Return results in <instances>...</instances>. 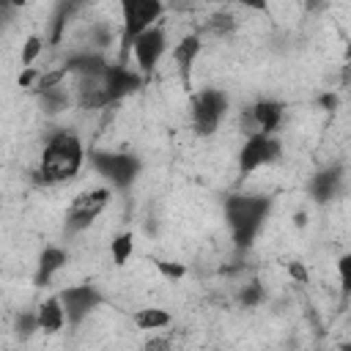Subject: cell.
<instances>
[{
	"label": "cell",
	"mask_w": 351,
	"mask_h": 351,
	"mask_svg": "<svg viewBox=\"0 0 351 351\" xmlns=\"http://www.w3.org/2000/svg\"><path fill=\"white\" fill-rule=\"evenodd\" d=\"M85 156L88 154H85L82 140L69 129H58L47 137L41 156H38V167L33 170V178L36 184H44V186L71 181L80 173Z\"/></svg>",
	"instance_id": "1"
},
{
	"label": "cell",
	"mask_w": 351,
	"mask_h": 351,
	"mask_svg": "<svg viewBox=\"0 0 351 351\" xmlns=\"http://www.w3.org/2000/svg\"><path fill=\"white\" fill-rule=\"evenodd\" d=\"M228 93L219 90V88H203L192 96V104H189V115H192V129L200 134V137H208L219 129L225 112H228Z\"/></svg>",
	"instance_id": "5"
},
{
	"label": "cell",
	"mask_w": 351,
	"mask_h": 351,
	"mask_svg": "<svg viewBox=\"0 0 351 351\" xmlns=\"http://www.w3.org/2000/svg\"><path fill=\"white\" fill-rule=\"evenodd\" d=\"M337 280H340V293L351 296V252L337 258Z\"/></svg>",
	"instance_id": "23"
},
{
	"label": "cell",
	"mask_w": 351,
	"mask_h": 351,
	"mask_svg": "<svg viewBox=\"0 0 351 351\" xmlns=\"http://www.w3.org/2000/svg\"><path fill=\"white\" fill-rule=\"evenodd\" d=\"M318 104H321L324 110H329V112H332V110H337V93H332V90L321 93V96H318Z\"/></svg>",
	"instance_id": "29"
},
{
	"label": "cell",
	"mask_w": 351,
	"mask_h": 351,
	"mask_svg": "<svg viewBox=\"0 0 351 351\" xmlns=\"http://www.w3.org/2000/svg\"><path fill=\"white\" fill-rule=\"evenodd\" d=\"M110 197H112V189L110 186H96V189H88L82 195H77L71 203H69V211H66V233H80L85 228L93 225V219L110 206Z\"/></svg>",
	"instance_id": "6"
},
{
	"label": "cell",
	"mask_w": 351,
	"mask_h": 351,
	"mask_svg": "<svg viewBox=\"0 0 351 351\" xmlns=\"http://www.w3.org/2000/svg\"><path fill=\"white\" fill-rule=\"evenodd\" d=\"M14 329H16L19 337H30L33 332H41V329H38V313H36V310H22V313H16Z\"/></svg>",
	"instance_id": "20"
},
{
	"label": "cell",
	"mask_w": 351,
	"mask_h": 351,
	"mask_svg": "<svg viewBox=\"0 0 351 351\" xmlns=\"http://www.w3.org/2000/svg\"><path fill=\"white\" fill-rule=\"evenodd\" d=\"M88 165L110 184V189H129L140 170H143V162L137 154H126V151H104V148H96V151H88Z\"/></svg>",
	"instance_id": "4"
},
{
	"label": "cell",
	"mask_w": 351,
	"mask_h": 351,
	"mask_svg": "<svg viewBox=\"0 0 351 351\" xmlns=\"http://www.w3.org/2000/svg\"><path fill=\"white\" fill-rule=\"evenodd\" d=\"M132 252H134V233H132V230H123V233L112 236V241H110V255H112V263H115L118 269L126 266V261L132 258Z\"/></svg>",
	"instance_id": "17"
},
{
	"label": "cell",
	"mask_w": 351,
	"mask_h": 351,
	"mask_svg": "<svg viewBox=\"0 0 351 351\" xmlns=\"http://www.w3.org/2000/svg\"><path fill=\"white\" fill-rule=\"evenodd\" d=\"M154 266H156V271H159L165 280H170V282H178V280L186 274V266H184V263H178V261L156 258V261H154Z\"/></svg>",
	"instance_id": "21"
},
{
	"label": "cell",
	"mask_w": 351,
	"mask_h": 351,
	"mask_svg": "<svg viewBox=\"0 0 351 351\" xmlns=\"http://www.w3.org/2000/svg\"><path fill=\"white\" fill-rule=\"evenodd\" d=\"M44 47H47L44 36L30 33V36L25 38V44H22V69H33V63L38 60V55L44 52Z\"/></svg>",
	"instance_id": "19"
},
{
	"label": "cell",
	"mask_w": 351,
	"mask_h": 351,
	"mask_svg": "<svg viewBox=\"0 0 351 351\" xmlns=\"http://www.w3.org/2000/svg\"><path fill=\"white\" fill-rule=\"evenodd\" d=\"M271 214V197L266 195H247L236 192L225 197V222L230 228L233 244L247 250L263 230V222Z\"/></svg>",
	"instance_id": "2"
},
{
	"label": "cell",
	"mask_w": 351,
	"mask_h": 351,
	"mask_svg": "<svg viewBox=\"0 0 351 351\" xmlns=\"http://www.w3.org/2000/svg\"><path fill=\"white\" fill-rule=\"evenodd\" d=\"M211 27L222 33V30H233L236 25H233V16H230V14H217V16L211 19Z\"/></svg>",
	"instance_id": "27"
},
{
	"label": "cell",
	"mask_w": 351,
	"mask_h": 351,
	"mask_svg": "<svg viewBox=\"0 0 351 351\" xmlns=\"http://www.w3.org/2000/svg\"><path fill=\"white\" fill-rule=\"evenodd\" d=\"M143 88V74L140 71H132L126 63H110L107 71H104V93H107V101H121L123 96L134 93Z\"/></svg>",
	"instance_id": "10"
},
{
	"label": "cell",
	"mask_w": 351,
	"mask_h": 351,
	"mask_svg": "<svg viewBox=\"0 0 351 351\" xmlns=\"http://www.w3.org/2000/svg\"><path fill=\"white\" fill-rule=\"evenodd\" d=\"M296 225H299V228L304 225V211H296Z\"/></svg>",
	"instance_id": "30"
},
{
	"label": "cell",
	"mask_w": 351,
	"mask_h": 351,
	"mask_svg": "<svg viewBox=\"0 0 351 351\" xmlns=\"http://www.w3.org/2000/svg\"><path fill=\"white\" fill-rule=\"evenodd\" d=\"M285 269H288V277H291V280H296V282H302V285L310 282V271H307V266H304L302 261H291Z\"/></svg>",
	"instance_id": "25"
},
{
	"label": "cell",
	"mask_w": 351,
	"mask_h": 351,
	"mask_svg": "<svg viewBox=\"0 0 351 351\" xmlns=\"http://www.w3.org/2000/svg\"><path fill=\"white\" fill-rule=\"evenodd\" d=\"M340 351H351V340L348 343H340Z\"/></svg>",
	"instance_id": "31"
},
{
	"label": "cell",
	"mask_w": 351,
	"mask_h": 351,
	"mask_svg": "<svg viewBox=\"0 0 351 351\" xmlns=\"http://www.w3.org/2000/svg\"><path fill=\"white\" fill-rule=\"evenodd\" d=\"M282 154V145L274 134H252L244 140L241 151H239V173L250 176L258 167H266L271 162H277Z\"/></svg>",
	"instance_id": "7"
},
{
	"label": "cell",
	"mask_w": 351,
	"mask_h": 351,
	"mask_svg": "<svg viewBox=\"0 0 351 351\" xmlns=\"http://www.w3.org/2000/svg\"><path fill=\"white\" fill-rule=\"evenodd\" d=\"M252 134H274L285 118V104L277 99H258L250 110H247Z\"/></svg>",
	"instance_id": "11"
},
{
	"label": "cell",
	"mask_w": 351,
	"mask_h": 351,
	"mask_svg": "<svg viewBox=\"0 0 351 351\" xmlns=\"http://www.w3.org/2000/svg\"><path fill=\"white\" fill-rule=\"evenodd\" d=\"M239 302H241V307H258L263 302V285L261 282H247L239 291Z\"/></svg>",
	"instance_id": "22"
},
{
	"label": "cell",
	"mask_w": 351,
	"mask_h": 351,
	"mask_svg": "<svg viewBox=\"0 0 351 351\" xmlns=\"http://www.w3.org/2000/svg\"><path fill=\"white\" fill-rule=\"evenodd\" d=\"M170 348V340L167 337H151L145 346H143V351H167Z\"/></svg>",
	"instance_id": "28"
},
{
	"label": "cell",
	"mask_w": 351,
	"mask_h": 351,
	"mask_svg": "<svg viewBox=\"0 0 351 351\" xmlns=\"http://www.w3.org/2000/svg\"><path fill=\"white\" fill-rule=\"evenodd\" d=\"M38 77H41V71L33 66V69H22V74L16 77V82H19V88H36V82H38Z\"/></svg>",
	"instance_id": "26"
},
{
	"label": "cell",
	"mask_w": 351,
	"mask_h": 351,
	"mask_svg": "<svg viewBox=\"0 0 351 351\" xmlns=\"http://www.w3.org/2000/svg\"><path fill=\"white\" fill-rule=\"evenodd\" d=\"M200 49H203L200 33H186V36L173 47V63L178 66V77H181L184 88H189V82H192V66H195Z\"/></svg>",
	"instance_id": "12"
},
{
	"label": "cell",
	"mask_w": 351,
	"mask_h": 351,
	"mask_svg": "<svg viewBox=\"0 0 351 351\" xmlns=\"http://www.w3.org/2000/svg\"><path fill=\"white\" fill-rule=\"evenodd\" d=\"M66 263H69V252H66L63 247H58V244H47V247L38 252V263H36L33 282H36L38 288L49 285L52 277H55Z\"/></svg>",
	"instance_id": "13"
},
{
	"label": "cell",
	"mask_w": 351,
	"mask_h": 351,
	"mask_svg": "<svg viewBox=\"0 0 351 351\" xmlns=\"http://www.w3.org/2000/svg\"><path fill=\"white\" fill-rule=\"evenodd\" d=\"M313 351H321V348H313Z\"/></svg>",
	"instance_id": "33"
},
{
	"label": "cell",
	"mask_w": 351,
	"mask_h": 351,
	"mask_svg": "<svg viewBox=\"0 0 351 351\" xmlns=\"http://www.w3.org/2000/svg\"><path fill=\"white\" fill-rule=\"evenodd\" d=\"M340 181H343V170L340 167H324L318 170L315 176H310L307 181V192L315 203H329L337 189H340Z\"/></svg>",
	"instance_id": "14"
},
{
	"label": "cell",
	"mask_w": 351,
	"mask_h": 351,
	"mask_svg": "<svg viewBox=\"0 0 351 351\" xmlns=\"http://www.w3.org/2000/svg\"><path fill=\"white\" fill-rule=\"evenodd\" d=\"M36 313H38V329H41L44 335H58V332L69 324L66 310H63V302H60L58 293L47 296V299L36 307Z\"/></svg>",
	"instance_id": "15"
},
{
	"label": "cell",
	"mask_w": 351,
	"mask_h": 351,
	"mask_svg": "<svg viewBox=\"0 0 351 351\" xmlns=\"http://www.w3.org/2000/svg\"><path fill=\"white\" fill-rule=\"evenodd\" d=\"M165 49H167V36H165V30L159 25L151 27V30H145L132 44V52H134V60H137V69H140L143 77H151L154 74V69L159 66Z\"/></svg>",
	"instance_id": "9"
},
{
	"label": "cell",
	"mask_w": 351,
	"mask_h": 351,
	"mask_svg": "<svg viewBox=\"0 0 351 351\" xmlns=\"http://www.w3.org/2000/svg\"><path fill=\"white\" fill-rule=\"evenodd\" d=\"M132 324L143 332H159L173 324V315L165 307H140L132 313Z\"/></svg>",
	"instance_id": "16"
},
{
	"label": "cell",
	"mask_w": 351,
	"mask_h": 351,
	"mask_svg": "<svg viewBox=\"0 0 351 351\" xmlns=\"http://www.w3.org/2000/svg\"><path fill=\"white\" fill-rule=\"evenodd\" d=\"M346 60H348V63H351V44H348V47H346Z\"/></svg>",
	"instance_id": "32"
},
{
	"label": "cell",
	"mask_w": 351,
	"mask_h": 351,
	"mask_svg": "<svg viewBox=\"0 0 351 351\" xmlns=\"http://www.w3.org/2000/svg\"><path fill=\"white\" fill-rule=\"evenodd\" d=\"M74 101V96L60 85V88H55V90H47V93H41L38 96V104H41V110L44 112H63L69 104Z\"/></svg>",
	"instance_id": "18"
},
{
	"label": "cell",
	"mask_w": 351,
	"mask_h": 351,
	"mask_svg": "<svg viewBox=\"0 0 351 351\" xmlns=\"http://www.w3.org/2000/svg\"><path fill=\"white\" fill-rule=\"evenodd\" d=\"M74 11V5H58V14H55V22H52V36H49V44H58L60 36H63V27H66V19L69 14Z\"/></svg>",
	"instance_id": "24"
},
{
	"label": "cell",
	"mask_w": 351,
	"mask_h": 351,
	"mask_svg": "<svg viewBox=\"0 0 351 351\" xmlns=\"http://www.w3.org/2000/svg\"><path fill=\"white\" fill-rule=\"evenodd\" d=\"M60 302H63V310H66V318H69V326H77L82 324L96 307H101L104 296L96 285L90 282H82V285H69L63 291H58Z\"/></svg>",
	"instance_id": "8"
},
{
	"label": "cell",
	"mask_w": 351,
	"mask_h": 351,
	"mask_svg": "<svg viewBox=\"0 0 351 351\" xmlns=\"http://www.w3.org/2000/svg\"><path fill=\"white\" fill-rule=\"evenodd\" d=\"M165 14L162 0H123L121 3V60L132 52V44L151 27H156Z\"/></svg>",
	"instance_id": "3"
}]
</instances>
